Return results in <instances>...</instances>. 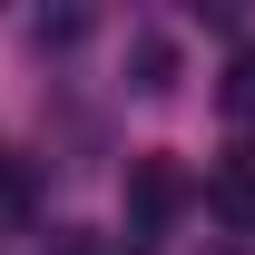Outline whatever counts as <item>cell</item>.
<instances>
[{"instance_id":"6da1fadb","label":"cell","mask_w":255,"mask_h":255,"mask_svg":"<svg viewBox=\"0 0 255 255\" xmlns=\"http://www.w3.org/2000/svg\"><path fill=\"white\" fill-rule=\"evenodd\" d=\"M177 216H187V167H177V157H137V167H128V246L157 255Z\"/></svg>"},{"instance_id":"277c9868","label":"cell","mask_w":255,"mask_h":255,"mask_svg":"<svg viewBox=\"0 0 255 255\" xmlns=\"http://www.w3.org/2000/svg\"><path fill=\"white\" fill-rule=\"evenodd\" d=\"M128 59H137V89H177V49H167L157 30H137V39H128Z\"/></svg>"},{"instance_id":"5b68a950","label":"cell","mask_w":255,"mask_h":255,"mask_svg":"<svg viewBox=\"0 0 255 255\" xmlns=\"http://www.w3.org/2000/svg\"><path fill=\"white\" fill-rule=\"evenodd\" d=\"M59 255H98V246H89V236H69V246H59Z\"/></svg>"},{"instance_id":"3957f363","label":"cell","mask_w":255,"mask_h":255,"mask_svg":"<svg viewBox=\"0 0 255 255\" xmlns=\"http://www.w3.org/2000/svg\"><path fill=\"white\" fill-rule=\"evenodd\" d=\"M226 118H236V128H255V39H246V49H236V59H226Z\"/></svg>"},{"instance_id":"7a4b0ae2","label":"cell","mask_w":255,"mask_h":255,"mask_svg":"<svg viewBox=\"0 0 255 255\" xmlns=\"http://www.w3.org/2000/svg\"><path fill=\"white\" fill-rule=\"evenodd\" d=\"M216 216L255 236V137H236V147H226V167H216Z\"/></svg>"},{"instance_id":"8992f818","label":"cell","mask_w":255,"mask_h":255,"mask_svg":"<svg viewBox=\"0 0 255 255\" xmlns=\"http://www.w3.org/2000/svg\"><path fill=\"white\" fill-rule=\"evenodd\" d=\"M216 255H246V246H216Z\"/></svg>"}]
</instances>
